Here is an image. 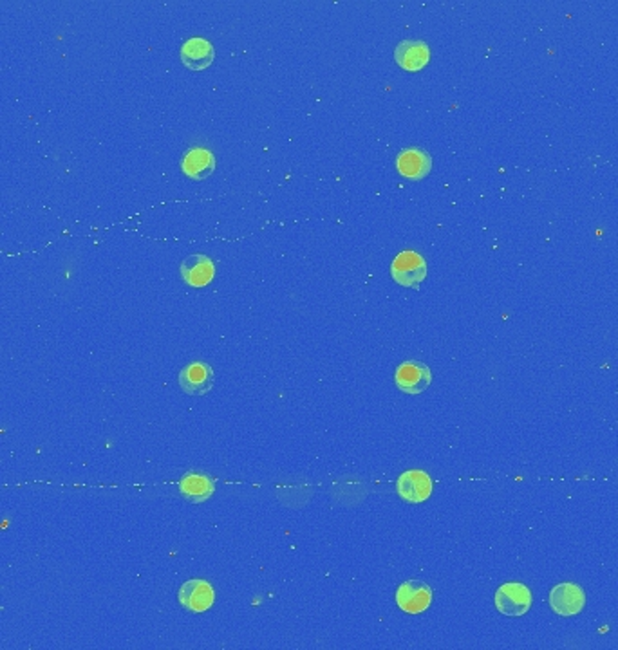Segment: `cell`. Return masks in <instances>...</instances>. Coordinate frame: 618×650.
I'll list each match as a JSON object with an SVG mask.
<instances>
[{
    "label": "cell",
    "instance_id": "6da1fadb",
    "mask_svg": "<svg viewBox=\"0 0 618 650\" xmlns=\"http://www.w3.org/2000/svg\"><path fill=\"white\" fill-rule=\"evenodd\" d=\"M391 277L404 288L418 289L427 277V262L413 250L402 252L391 264Z\"/></svg>",
    "mask_w": 618,
    "mask_h": 650
},
{
    "label": "cell",
    "instance_id": "7a4b0ae2",
    "mask_svg": "<svg viewBox=\"0 0 618 650\" xmlns=\"http://www.w3.org/2000/svg\"><path fill=\"white\" fill-rule=\"evenodd\" d=\"M496 607L505 616H524L531 607V591L519 582H508L496 593Z\"/></svg>",
    "mask_w": 618,
    "mask_h": 650
},
{
    "label": "cell",
    "instance_id": "3957f363",
    "mask_svg": "<svg viewBox=\"0 0 618 650\" xmlns=\"http://www.w3.org/2000/svg\"><path fill=\"white\" fill-rule=\"evenodd\" d=\"M397 492L405 503H425L432 496V479L423 470H407L398 477Z\"/></svg>",
    "mask_w": 618,
    "mask_h": 650
},
{
    "label": "cell",
    "instance_id": "277c9868",
    "mask_svg": "<svg viewBox=\"0 0 618 650\" xmlns=\"http://www.w3.org/2000/svg\"><path fill=\"white\" fill-rule=\"evenodd\" d=\"M395 383L402 392L416 396V394L425 392L430 387L432 372L425 363L416 362V360H409V362H404L397 369Z\"/></svg>",
    "mask_w": 618,
    "mask_h": 650
},
{
    "label": "cell",
    "instance_id": "5b68a950",
    "mask_svg": "<svg viewBox=\"0 0 618 650\" xmlns=\"http://www.w3.org/2000/svg\"><path fill=\"white\" fill-rule=\"evenodd\" d=\"M213 369L205 362H194L180 371L178 383L188 396H205L213 387Z\"/></svg>",
    "mask_w": 618,
    "mask_h": 650
},
{
    "label": "cell",
    "instance_id": "8992f818",
    "mask_svg": "<svg viewBox=\"0 0 618 650\" xmlns=\"http://www.w3.org/2000/svg\"><path fill=\"white\" fill-rule=\"evenodd\" d=\"M397 604L407 614H422L432 604V589L422 580H407L397 591Z\"/></svg>",
    "mask_w": 618,
    "mask_h": 650
},
{
    "label": "cell",
    "instance_id": "52a82bcc",
    "mask_svg": "<svg viewBox=\"0 0 618 650\" xmlns=\"http://www.w3.org/2000/svg\"><path fill=\"white\" fill-rule=\"evenodd\" d=\"M180 604L190 612H206L215 602V591L206 580H188L180 588Z\"/></svg>",
    "mask_w": 618,
    "mask_h": 650
},
{
    "label": "cell",
    "instance_id": "ba28073f",
    "mask_svg": "<svg viewBox=\"0 0 618 650\" xmlns=\"http://www.w3.org/2000/svg\"><path fill=\"white\" fill-rule=\"evenodd\" d=\"M586 605V595L580 586L564 582L552 589L550 593V607L559 616H575Z\"/></svg>",
    "mask_w": 618,
    "mask_h": 650
},
{
    "label": "cell",
    "instance_id": "9c48e42d",
    "mask_svg": "<svg viewBox=\"0 0 618 650\" xmlns=\"http://www.w3.org/2000/svg\"><path fill=\"white\" fill-rule=\"evenodd\" d=\"M397 169L405 179L422 181L432 171V157L423 148H405L397 157Z\"/></svg>",
    "mask_w": 618,
    "mask_h": 650
},
{
    "label": "cell",
    "instance_id": "30bf717a",
    "mask_svg": "<svg viewBox=\"0 0 618 650\" xmlns=\"http://www.w3.org/2000/svg\"><path fill=\"white\" fill-rule=\"evenodd\" d=\"M180 492L188 503L201 504V503H206L213 496L215 480L206 473L188 471L180 480Z\"/></svg>",
    "mask_w": 618,
    "mask_h": 650
},
{
    "label": "cell",
    "instance_id": "8fae6325",
    "mask_svg": "<svg viewBox=\"0 0 618 650\" xmlns=\"http://www.w3.org/2000/svg\"><path fill=\"white\" fill-rule=\"evenodd\" d=\"M180 56L183 65L190 71H203L212 65L215 58V49L206 38L194 37L183 44Z\"/></svg>",
    "mask_w": 618,
    "mask_h": 650
},
{
    "label": "cell",
    "instance_id": "7c38bea8",
    "mask_svg": "<svg viewBox=\"0 0 618 650\" xmlns=\"http://www.w3.org/2000/svg\"><path fill=\"white\" fill-rule=\"evenodd\" d=\"M397 63L411 72L422 71L430 60V49L422 40H404L395 49Z\"/></svg>",
    "mask_w": 618,
    "mask_h": 650
},
{
    "label": "cell",
    "instance_id": "4fadbf2b",
    "mask_svg": "<svg viewBox=\"0 0 618 650\" xmlns=\"http://www.w3.org/2000/svg\"><path fill=\"white\" fill-rule=\"evenodd\" d=\"M181 277L188 286L194 288H205L208 286L215 277V266L210 257L206 255H188L181 262Z\"/></svg>",
    "mask_w": 618,
    "mask_h": 650
},
{
    "label": "cell",
    "instance_id": "5bb4252c",
    "mask_svg": "<svg viewBox=\"0 0 618 650\" xmlns=\"http://www.w3.org/2000/svg\"><path fill=\"white\" fill-rule=\"evenodd\" d=\"M181 169L190 179L203 181L215 171V155L206 148H190L181 161Z\"/></svg>",
    "mask_w": 618,
    "mask_h": 650
}]
</instances>
